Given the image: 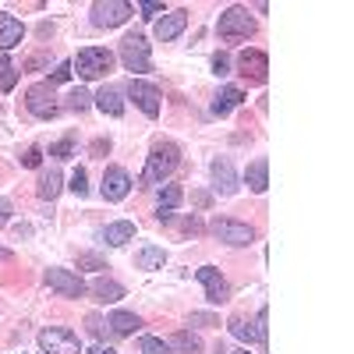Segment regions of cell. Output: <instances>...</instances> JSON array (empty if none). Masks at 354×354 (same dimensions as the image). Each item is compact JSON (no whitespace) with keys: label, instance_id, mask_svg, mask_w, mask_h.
<instances>
[{"label":"cell","instance_id":"obj_1","mask_svg":"<svg viewBox=\"0 0 354 354\" xmlns=\"http://www.w3.org/2000/svg\"><path fill=\"white\" fill-rule=\"evenodd\" d=\"M177 163H181V149H177L174 142H156L149 160H145V170L138 177L142 188H153V185H163L167 177L177 170Z\"/></svg>","mask_w":354,"mask_h":354},{"label":"cell","instance_id":"obj_2","mask_svg":"<svg viewBox=\"0 0 354 354\" xmlns=\"http://www.w3.org/2000/svg\"><path fill=\"white\" fill-rule=\"evenodd\" d=\"M110 68H113V53L103 50V46H85V50H78V57L71 61V75H78L82 82H96Z\"/></svg>","mask_w":354,"mask_h":354},{"label":"cell","instance_id":"obj_3","mask_svg":"<svg viewBox=\"0 0 354 354\" xmlns=\"http://www.w3.org/2000/svg\"><path fill=\"white\" fill-rule=\"evenodd\" d=\"M121 64L131 71V75H145L153 71V61H149V43H145L142 32H131L121 39Z\"/></svg>","mask_w":354,"mask_h":354},{"label":"cell","instance_id":"obj_4","mask_svg":"<svg viewBox=\"0 0 354 354\" xmlns=\"http://www.w3.org/2000/svg\"><path fill=\"white\" fill-rule=\"evenodd\" d=\"M216 32L223 36V39H248L252 32H255V18L248 15V8H227L223 15H220V21H216Z\"/></svg>","mask_w":354,"mask_h":354},{"label":"cell","instance_id":"obj_5","mask_svg":"<svg viewBox=\"0 0 354 354\" xmlns=\"http://www.w3.org/2000/svg\"><path fill=\"white\" fill-rule=\"evenodd\" d=\"M209 234H213L216 241L230 245V248H245V245H252V241H255V230H252L248 223L227 220V216H216V220L209 223Z\"/></svg>","mask_w":354,"mask_h":354},{"label":"cell","instance_id":"obj_6","mask_svg":"<svg viewBox=\"0 0 354 354\" xmlns=\"http://www.w3.org/2000/svg\"><path fill=\"white\" fill-rule=\"evenodd\" d=\"M25 106L32 117H43V121H50V117H57V110H61V103H57V93L50 82H39L25 93Z\"/></svg>","mask_w":354,"mask_h":354},{"label":"cell","instance_id":"obj_7","mask_svg":"<svg viewBox=\"0 0 354 354\" xmlns=\"http://www.w3.org/2000/svg\"><path fill=\"white\" fill-rule=\"evenodd\" d=\"M128 100H135V106L145 113V117H160L163 110V96L153 82H142V78H131L128 82Z\"/></svg>","mask_w":354,"mask_h":354},{"label":"cell","instance_id":"obj_8","mask_svg":"<svg viewBox=\"0 0 354 354\" xmlns=\"http://www.w3.org/2000/svg\"><path fill=\"white\" fill-rule=\"evenodd\" d=\"M131 18V4L124 0H96L93 4V25L96 28H117Z\"/></svg>","mask_w":354,"mask_h":354},{"label":"cell","instance_id":"obj_9","mask_svg":"<svg viewBox=\"0 0 354 354\" xmlns=\"http://www.w3.org/2000/svg\"><path fill=\"white\" fill-rule=\"evenodd\" d=\"M39 347H43V354H82L78 337H75L71 330H64V326L43 330V333H39Z\"/></svg>","mask_w":354,"mask_h":354},{"label":"cell","instance_id":"obj_10","mask_svg":"<svg viewBox=\"0 0 354 354\" xmlns=\"http://www.w3.org/2000/svg\"><path fill=\"white\" fill-rule=\"evenodd\" d=\"M46 287L50 290H57L61 298H82L85 294V283H82V277L78 273H71V270H61V266H53V270H46Z\"/></svg>","mask_w":354,"mask_h":354},{"label":"cell","instance_id":"obj_11","mask_svg":"<svg viewBox=\"0 0 354 354\" xmlns=\"http://www.w3.org/2000/svg\"><path fill=\"white\" fill-rule=\"evenodd\" d=\"M198 283L205 287V301H209V305L230 301V283L223 280V273L216 270V266H202V270H198Z\"/></svg>","mask_w":354,"mask_h":354},{"label":"cell","instance_id":"obj_12","mask_svg":"<svg viewBox=\"0 0 354 354\" xmlns=\"http://www.w3.org/2000/svg\"><path fill=\"white\" fill-rule=\"evenodd\" d=\"M100 192H103L106 202H121V198H128V192H131V177H128V170H124V167H106V170H103V185H100Z\"/></svg>","mask_w":354,"mask_h":354},{"label":"cell","instance_id":"obj_13","mask_svg":"<svg viewBox=\"0 0 354 354\" xmlns=\"http://www.w3.org/2000/svg\"><path fill=\"white\" fill-rule=\"evenodd\" d=\"M238 68H241L245 78L266 82V75H270V57H266L262 50H241L238 53Z\"/></svg>","mask_w":354,"mask_h":354},{"label":"cell","instance_id":"obj_14","mask_svg":"<svg viewBox=\"0 0 354 354\" xmlns=\"http://www.w3.org/2000/svg\"><path fill=\"white\" fill-rule=\"evenodd\" d=\"M209 174H213V188H216L220 195H234V192H238V174H234V167H230L227 156L213 160V163H209Z\"/></svg>","mask_w":354,"mask_h":354},{"label":"cell","instance_id":"obj_15","mask_svg":"<svg viewBox=\"0 0 354 354\" xmlns=\"http://www.w3.org/2000/svg\"><path fill=\"white\" fill-rule=\"evenodd\" d=\"M185 25H188V11H170V15H163L160 21H156V39L160 43H170V39H177L185 32Z\"/></svg>","mask_w":354,"mask_h":354},{"label":"cell","instance_id":"obj_16","mask_svg":"<svg viewBox=\"0 0 354 354\" xmlns=\"http://www.w3.org/2000/svg\"><path fill=\"white\" fill-rule=\"evenodd\" d=\"M25 39V25L15 18V15H8V11H0V50H15L18 43Z\"/></svg>","mask_w":354,"mask_h":354},{"label":"cell","instance_id":"obj_17","mask_svg":"<svg viewBox=\"0 0 354 354\" xmlns=\"http://www.w3.org/2000/svg\"><path fill=\"white\" fill-rule=\"evenodd\" d=\"M181 198H185L181 185H163V192H160V202H156V220H160V223H167V220L174 216V209L181 205Z\"/></svg>","mask_w":354,"mask_h":354},{"label":"cell","instance_id":"obj_18","mask_svg":"<svg viewBox=\"0 0 354 354\" xmlns=\"http://www.w3.org/2000/svg\"><path fill=\"white\" fill-rule=\"evenodd\" d=\"M245 181H248V188H252L255 195H262L266 188H270V160H266V156L252 160L248 170H245Z\"/></svg>","mask_w":354,"mask_h":354},{"label":"cell","instance_id":"obj_19","mask_svg":"<svg viewBox=\"0 0 354 354\" xmlns=\"http://www.w3.org/2000/svg\"><path fill=\"white\" fill-rule=\"evenodd\" d=\"M241 103H245V93H241L238 85H227V88H220L216 100H213V113L216 117H227L230 110H238Z\"/></svg>","mask_w":354,"mask_h":354},{"label":"cell","instance_id":"obj_20","mask_svg":"<svg viewBox=\"0 0 354 354\" xmlns=\"http://www.w3.org/2000/svg\"><path fill=\"white\" fill-rule=\"evenodd\" d=\"M106 326H110V333H117V337H135V333L142 330V319H138L135 312H113V315L106 319Z\"/></svg>","mask_w":354,"mask_h":354},{"label":"cell","instance_id":"obj_21","mask_svg":"<svg viewBox=\"0 0 354 354\" xmlns=\"http://www.w3.org/2000/svg\"><path fill=\"white\" fill-rule=\"evenodd\" d=\"M96 110L106 113V117H121V113H124V100H121V93H117V88H110V85H103L100 93H96Z\"/></svg>","mask_w":354,"mask_h":354},{"label":"cell","instance_id":"obj_22","mask_svg":"<svg viewBox=\"0 0 354 354\" xmlns=\"http://www.w3.org/2000/svg\"><path fill=\"white\" fill-rule=\"evenodd\" d=\"M135 238V223L131 220H117V223H110L106 230H103V241L110 245V248H121V245H128Z\"/></svg>","mask_w":354,"mask_h":354},{"label":"cell","instance_id":"obj_23","mask_svg":"<svg viewBox=\"0 0 354 354\" xmlns=\"http://www.w3.org/2000/svg\"><path fill=\"white\" fill-rule=\"evenodd\" d=\"M135 266H138V270H145V273L163 270V266H167V252H163V248H156V245H145V248H138Z\"/></svg>","mask_w":354,"mask_h":354},{"label":"cell","instance_id":"obj_24","mask_svg":"<svg viewBox=\"0 0 354 354\" xmlns=\"http://www.w3.org/2000/svg\"><path fill=\"white\" fill-rule=\"evenodd\" d=\"M61 188H64V177H61V170H43V177H39V198H46V202H53L57 195H61Z\"/></svg>","mask_w":354,"mask_h":354},{"label":"cell","instance_id":"obj_25","mask_svg":"<svg viewBox=\"0 0 354 354\" xmlns=\"http://www.w3.org/2000/svg\"><path fill=\"white\" fill-rule=\"evenodd\" d=\"M93 294H96V301H121L124 298V287L121 283H117V280H96L93 283Z\"/></svg>","mask_w":354,"mask_h":354},{"label":"cell","instance_id":"obj_26","mask_svg":"<svg viewBox=\"0 0 354 354\" xmlns=\"http://www.w3.org/2000/svg\"><path fill=\"white\" fill-rule=\"evenodd\" d=\"M170 347H177L181 354H202V340L195 337V333H188V330H181V333H174L170 340H167Z\"/></svg>","mask_w":354,"mask_h":354},{"label":"cell","instance_id":"obj_27","mask_svg":"<svg viewBox=\"0 0 354 354\" xmlns=\"http://www.w3.org/2000/svg\"><path fill=\"white\" fill-rule=\"evenodd\" d=\"M227 326H230V333L238 337L241 344H255V340H259V337H255V322H248V319H241V315H234Z\"/></svg>","mask_w":354,"mask_h":354},{"label":"cell","instance_id":"obj_28","mask_svg":"<svg viewBox=\"0 0 354 354\" xmlns=\"http://www.w3.org/2000/svg\"><path fill=\"white\" fill-rule=\"evenodd\" d=\"M18 85V68L8 61V57H0V93H11Z\"/></svg>","mask_w":354,"mask_h":354},{"label":"cell","instance_id":"obj_29","mask_svg":"<svg viewBox=\"0 0 354 354\" xmlns=\"http://www.w3.org/2000/svg\"><path fill=\"white\" fill-rule=\"evenodd\" d=\"M78 270H93V273H100V270H110V266H106V259L96 255V252H78Z\"/></svg>","mask_w":354,"mask_h":354},{"label":"cell","instance_id":"obj_30","mask_svg":"<svg viewBox=\"0 0 354 354\" xmlns=\"http://www.w3.org/2000/svg\"><path fill=\"white\" fill-rule=\"evenodd\" d=\"M50 156H53V160H71V156H75V135L53 142V145H50Z\"/></svg>","mask_w":354,"mask_h":354},{"label":"cell","instance_id":"obj_31","mask_svg":"<svg viewBox=\"0 0 354 354\" xmlns=\"http://www.w3.org/2000/svg\"><path fill=\"white\" fill-rule=\"evenodd\" d=\"M255 337H259V344H262V347L270 344V312H266V308L255 315Z\"/></svg>","mask_w":354,"mask_h":354},{"label":"cell","instance_id":"obj_32","mask_svg":"<svg viewBox=\"0 0 354 354\" xmlns=\"http://www.w3.org/2000/svg\"><path fill=\"white\" fill-rule=\"evenodd\" d=\"M68 188H71V192H75L78 198H82V195H88V177H85V170H82V167H78V170L71 174V181H68Z\"/></svg>","mask_w":354,"mask_h":354},{"label":"cell","instance_id":"obj_33","mask_svg":"<svg viewBox=\"0 0 354 354\" xmlns=\"http://www.w3.org/2000/svg\"><path fill=\"white\" fill-rule=\"evenodd\" d=\"M142 354H170V344L160 337H145L142 340Z\"/></svg>","mask_w":354,"mask_h":354},{"label":"cell","instance_id":"obj_34","mask_svg":"<svg viewBox=\"0 0 354 354\" xmlns=\"http://www.w3.org/2000/svg\"><path fill=\"white\" fill-rule=\"evenodd\" d=\"M88 100H93V96H88L85 88H75V93L68 96V106H71V110H85V106H88Z\"/></svg>","mask_w":354,"mask_h":354},{"label":"cell","instance_id":"obj_35","mask_svg":"<svg viewBox=\"0 0 354 354\" xmlns=\"http://www.w3.org/2000/svg\"><path fill=\"white\" fill-rule=\"evenodd\" d=\"M213 75H220V78H227V75H230V61H227V53H216V57H213Z\"/></svg>","mask_w":354,"mask_h":354},{"label":"cell","instance_id":"obj_36","mask_svg":"<svg viewBox=\"0 0 354 354\" xmlns=\"http://www.w3.org/2000/svg\"><path fill=\"white\" fill-rule=\"evenodd\" d=\"M85 326H88V333H93V337H103V333H106V322H103L100 315H88Z\"/></svg>","mask_w":354,"mask_h":354},{"label":"cell","instance_id":"obj_37","mask_svg":"<svg viewBox=\"0 0 354 354\" xmlns=\"http://www.w3.org/2000/svg\"><path fill=\"white\" fill-rule=\"evenodd\" d=\"M68 78H71V61H64V64H57V68H53L50 85H53V82H68Z\"/></svg>","mask_w":354,"mask_h":354},{"label":"cell","instance_id":"obj_38","mask_svg":"<svg viewBox=\"0 0 354 354\" xmlns=\"http://www.w3.org/2000/svg\"><path fill=\"white\" fill-rule=\"evenodd\" d=\"M138 11H142V18H156V15H163V4H156V0H145V4H138Z\"/></svg>","mask_w":354,"mask_h":354},{"label":"cell","instance_id":"obj_39","mask_svg":"<svg viewBox=\"0 0 354 354\" xmlns=\"http://www.w3.org/2000/svg\"><path fill=\"white\" fill-rule=\"evenodd\" d=\"M21 163H25V167H39V163H43V149H39V145H32V149L21 156Z\"/></svg>","mask_w":354,"mask_h":354},{"label":"cell","instance_id":"obj_40","mask_svg":"<svg viewBox=\"0 0 354 354\" xmlns=\"http://www.w3.org/2000/svg\"><path fill=\"white\" fill-rule=\"evenodd\" d=\"M192 322H198V326H216V319L205 315V312H192Z\"/></svg>","mask_w":354,"mask_h":354},{"label":"cell","instance_id":"obj_41","mask_svg":"<svg viewBox=\"0 0 354 354\" xmlns=\"http://www.w3.org/2000/svg\"><path fill=\"white\" fill-rule=\"evenodd\" d=\"M8 220H11V202H8V198H0V227H4Z\"/></svg>","mask_w":354,"mask_h":354},{"label":"cell","instance_id":"obj_42","mask_svg":"<svg viewBox=\"0 0 354 354\" xmlns=\"http://www.w3.org/2000/svg\"><path fill=\"white\" fill-rule=\"evenodd\" d=\"M88 354H117L110 344H93V351H88Z\"/></svg>","mask_w":354,"mask_h":354},{"label":"cell","instance_id":"obj_43","mask_svg":"<svg viewBox=\"0 0 354 354\" xmlns=\"http://www.w3.org/2000/svg\"><path fill=\"white\" fill-rule=\"evenodd\" d=\"M93 153H96V156L110 153V142H103V138H100V142H93Z\"/></svg>","mask_w":354,"mask_h":354},{"label":"cell","instance_id":"obj_44","mask_svg":"<svg viewBox=\"0 0 354 354\" xmlns=\"http://www.w3.org/2000/svg\"><path fill=\"white\" fill-rule=\"evenodd\" d=\"M0 262H11V252H4V248H0Z\"/></svg>","mask_w":354,"mask_h":354},{"label":"cell","instance_id":"obj_45","mask_svg":"<svg viewBox=\"0 0 354 354\" xmlns=\"http://www.w3.org/2000/svg\"><path fill=\"white\" fill-rule=\"evenodd\" d=\"M227 354H248V351H245V347H238V351H227Z\"/></svg>","mask_w":354,"mask_h":354}]
</instances>
